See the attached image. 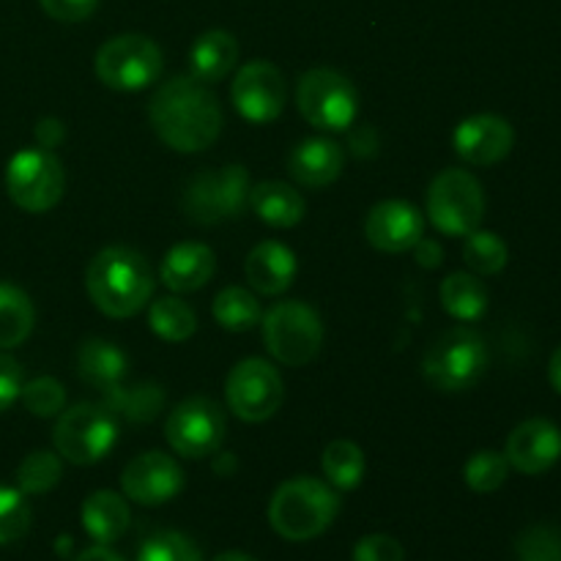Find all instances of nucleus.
I'll list each match as a JSON object with an SVG mask.
<instances>
[{
	"label": "nucleus",
	"mask_w": 561,
	"mask_h": 561,
	"mask_svg": "<svg viewBox=\"0 0 561 561\" xmlns=\"http://www.w3.org/2000/svg\"><path fill=\"white\" fill-rule=\"evenodd\" d=\"M321 466L327 482L337 491H354L365 480V453H362L359 444L345 442V438L332 442L323 449Z\"/></svg>",
	"instance_id": "29"
},
{
	"label": "nucleus",
	"mask_w": 561,
	"mask_h": 561,
	"mask_svg": "<svg viewBox=\"0 0 561 561\" xmlns=\"http://www.w3.org/2000/svg\"><path fill=\"white\" fill-rule=\"evenodd\" d=\"M36 137L38 142H42V148H55L60 140H64V124L55 118L42 121V124L36 126Z\"/></svg>",
	"instance_id": "43"
},
{
	"label": "nucleus",
	"mask_w": 561,
	"mask_h": 561,
	"mask_svg": "<svg viewBox=\"0 0 561 561\" xmlns=\"http://www.w3.org/2000/svg\"><path fill=\"white\" fill-rule=\"evenodd\" d=\"M75 561H124L115 551H110L107 546H93L88 551L77 553Z\"/></svg>",
	"instance_id": "44"
},
{
	"label": "nucleus",
	"mask_w": 561,
	"mask_h": 561,
	"mask_svg": "<svg viewBox=\"0 0 561 561\" xmlns=\"http://www.w3.org/2000/svg\"><path fill=\"white\" fill-rule=\"evenodd\" d=\"M263 343L283 365H310L321 354L323 323L305 301H279L263 316Z\"/></svg>",
	"instance_id": "6"
},
{
	"label": "nucleus",
	"mask_w": 561,
	"mask_h": 561,
	"mask_svg": "<svg viewBox=\"0 0 561 561\" xmlns=\"http://www.w3.org/2000/svg\"><path fill=\"white\" fill-rule=\"evenodd\" d=\"M60 477H64V466H60L58 453L36 449L16 469V485L25 496H42V493L53 491L58 485Z\"/></svg>",
	"instance_id": "33"
},
{
	"label": "nucleus",
	"mask_w": 561,
	"mask_h": 561,
	"mask_svg": "<svg viewBox=\"0 0 561 561\" xmlns=\"http://www.w3.org/2000/svg\"><path fill=\"white\" fill-rule=\"evenodd\" d=\"M137 561H203V557L181 531H157L142 542Z\"/></svg>",
	"instance_id": "36"
},
{
	"label": "nucleus",
	"mask_w": 561,
	"mask_h": 561,
	"mask_svg": "<svg viewBox=\"0 0 561 561\" xmlns=\"http://www.w3.org/2000/svg\"><path fill=\"white\" fill-rule=\"evenodd\" d=\"M228 433L222 409L208 398H190L175 405L164 425V438L173 453L201 460L217 453Z\"/></svg>",
	"instance_id": "12"
},
{
	"label": "nucleus",
	"mask_w": 561,
	"mask_h": 561,
	"mask_svg": "<svg viewBox=\"0 0 561 561\" xmlns=\"http://www.w3.org/2000/svg\"><path fill=\"white\" fill-rule=\"evenodd\" d=\"M214 268H217V261H214V252L206 244L184 241V244H175L164 255L159 274H162V283L173 294H192V290H201L214 277Z\"/></svg>",
	"instance_id": "20"
},
{
	"label": "nucleus",
	"mask_w": 561,
	"mask_h": 561,
	"mask_svg": "<svg viewBox=\"0 0 561 561\" xmlns=\"http://www.w3.org/2000/svg\"><path fill=\"white\" fill-rule=\"evenodd\" d=\"M340 513V496L316 477H294L274 491L268 524L283 540L307 542L321 537Z\"/></svg>",
	"instance_id": "3"
},
{
	"label": "nucleus",
	"mask_w": 561,
	"mask_h": 561,
	"mask_svg": "<svg viewBox=\"0 0 561 561\" xmlns=\"http://www.w3.org/2000/svg\"><path fill=\"white\" fill-rule=\"evenodd\" d=\"M414 252H416V261H420L425 268L442 266V247H438L436 241H431V239H425V236H422V239L416 241Z\"/></svg>",
	"instance_id": "42"
},
{
	"label": "nucleus",
	"mask_w": 561,
	"mask_h": 561,
	"mask_svg": "<svg viewBox=\"0 0 561 561\" xmlns=\"http://www.w3.org/2000/svg\"><path fill=\"white\" fill-rule=\"evenodd\" d=\"M118 436L115 414L104 403H77L58 416L53 431L55 453L75 466H91L113 449Z\"/></svg>",
	"instance_id": "7"
},
{
	"label": "nucleus",
	"mask_w": 561,
	"mask_h": 561,
	"mask_svg": "<svg viewBox=\"0 0 561 561\" xmlns=\"http://www.w3.org/2000/svg\"><path fill=\"white\" fill-rule=\"evenodd\" d=\"M463 261L474 274H480V277H491V274H499L504 266H507L510 250L496 233L477 228L474 233L466 236Z\"/></svg>",
	"instance_id": "32"
},
{
	"label": "nucleus",
	"mask_w": 561,
	"mask_h": 561,
	"mask_svg": "<svg viewBox=\"0 0 561 561\" xmlns=\"http://www.w3.org/2000/svg\"><path fill=\"white\" fill-rule=\"evenodd\" d=\"M85 288L99 312L131 318L151 299L153 274L146 257L131 247H104L88 263Z\"/></svg>",
	"instance_id": "2"
},
{
	"label": "nucleus",
	"mask_w": 561,
	"mask_h": 561,
	"mask_svg": "<svg viewBox=\"0 0 561 561\" xmlns=\"http://www.w3.org/2000/svg\"><path fill=\"white\" fill-rule=\"evenodd\" d=\"M296 104L301 118L323 131H345L359 113L356 88L334 69L305 71L296 85Z\"/></svg>",
	"instance_id": "8"
},
{
	"label": "nucleus",
	"mask_w": 561,
	"mask_h": 561,
	"mask_svg": "<svg viewBox=\"0 0 561 561\" xmlns=\"http://www.w3.org/2000/svg\"><path fill=\"white\" fill-rule=\"evenodd\" d=\"M405 551L394 537L367 535L356 542L354 561H403Z\"/></svg>",
	"instance_id": "39"
},
{
	"label": "nucleus",
	"mask_w": 561,
	"mask_h": 561,
	"mask_svg": "<svg viewBox=\"0 0 561 561\" xmlns=\"http://www.w3.org/2000/svg\"><path fill=\"white\" fill-rule=\"evenodd\" d=\"M211 312L219 327L228 332H250L261 321V305H257L255 294H250L247 288H236V285L219 290Z\"/></svg>",
	"instance_id": "31"
},
{
	"label": "nucleus",
	"mask_w": 561,
	"mask_h": 561,
	"mask_svg": "<svg viewBox=\"0 0 561 561\" xmlns=\"http://www.w3.org/2000/svg\"><path fill=\"white\" fill-rule=\"evenodd\" d=\"M488 362L491 356L482 334L469 327H455L438 334L425 351L422 376L436 392H466L485 376Z\"/></svg>",
	"instance_id": "4"
},
{
	"label": "nucleus",
	"mask_w": 561,
	"mask_h": 561,
	"mask_svg": "<svg viewBox=\"0 0 561 561\" xmlns=\"http://www.w3.org/2000/svg\"><path fill=\"white\" fill-rule=\"evenodd\" d=\"M518 561H561V529L548 524L529 526L515 540Z\"/></svg>",
	"instance_id": "35"
},
{
	"label": "nucleus",
	"mask_w": 561,
	"mask_h": 561,
	"mask_svg": "<svg viewBox=\"0 0 561 561\" xmlns=\"http://www.w3.org/2000/svg\"><path fill=\"white\" fill-rule=\"evenodd\" d=\"M162 49L140 33H121L96 53V77L113 91H142L162 75Z\"/></svg>",
	"instance_id": "10"
},
{
	"label": "nucleus",
	"mask_w": 561,
	"mask_h": 561,
	"mask_svg": "<svg viewBox=\"0 0 561 561\" xmlns=\"http://www.w3.org/2000/svg\"><path fill=\"white\" fill-rule=\"evenodd\" d=\"M148 118L159 140L179 153L206 151L225 126L219 99L192 75L159 85L148 104Z\"/></svg>",
	"instance_id": "1"
},
{
	"label": "nucleus",
	"mask_w": 561,
	"mask_h": 561,
	"mask_svg": "<svg viewBox=\"0 0 561 561\" xmlns=\"http://www.w3.org/2000/svg\"><path fill=\"white\" fill-rule=\"evenodd\" d=\"M250 206L272 228H294L305 217V197L283 181H261L252 186Z\"/></svg>",
	"instance_id": "25"
},
{
	"label": "nucleus",
	"mask_w": 561,
	"mask_h": 561,
	"mask_svg": "<svg viewBox=\"0 0 561 561\" xmlns=\"http://www.w3.org/2000/svg\"><path fill=\"white\" fill-rule=\"evenodd\" d=\"M36 323V310L25 290L0 283V351L25 343Z\"/></svg>",
	"instance_id": "27"
},
{
	"label": "nucleus",
	"mask_w": 561,
	"mask_h": 561,
	"mask_svg": "<svg viewBox=\"0 0 561 561\" xmlns=\"http://www.w3.org/2000/svg\"><path fill=\"white\" fill-rule=\"evenodd\" d=\"M102 398L104 405H107L115 416H124V420L135 422V425L151 422L164 405V392L157 383H135V387L118 383V387H113L110 392H104Z\"/></svg>",
	"instance_id": "28"
},
{
	"label": "nucleus",
	"mask_w": 561,
	"mask_h": 561,
	"mask_svg": "<svg viewBox=\"0 0 561 561\" xmlns=\"http://www.w3.org/2000/svg\"><path fill=\"white\" fill-rule=\"evenodd\" d=\"M343 162L345 153L340 142L329 140V137H310L290 151L288 170L296 184L307 186V190H321L340 179Z\"/></svg>",
	"instance_id": "19"
},
{
	"label": "nucleus",
	"mask_w": 561,
	"mask_h": 561,
	"mask_svg": "<svg viewBox=\"0 0 561 561\" xmlns=\"http://www.w3.org/2000/svg\"><path fill=\"white\" fill-rule=\"evenodd\" d=\"M230 99L236 110L252 124H272L285 107V80L283 71L268 60H250L239 69Z\"/></svg>",
	"instance_id": "14"
},
{
	"label": "nucleus",
	"mask_w": 561,
	"mask_h": 561,
	"mask_svg": "<svg viewBox=\"0 0 561 561\" xmlns=\"http://www.w3.org/2000/svg\"><path fill=\"white\" fill-rule=\"evenodd\" d=\"M22 392V367L11 356L0 354V411L9 409Z\"/></svg>",
	"instance_id": "41"
},
{
	"label": "nucleus",
	"mask_w": 561,
	"mask_h": 561,
	"mask_svg": "<svg viewBox=\"0 0 561 561\" xmlns=\"http://www.w3.org/2000/svg\"><path fill=\"white\" fill-rule=\"evenodd\" d=\"M225 398L241 422H266L283 405V378L266 359L252 356L230 370Z\"/></svg>",
	"instance_id": "13"
},
{
	"label": "nucleus",
	"mask_w": 561,
	"mask_h": 561,
	"mask_svg": "<svg viewBox=\"0 0 561 561\" xmlns=\"http://www.w3.org/2000/svg\"><path fill=\"white\" fill-rule=\"evenodd\" d=\"M466 485L474 493H493L507 482L510 477V460L507 455L496 453V449H482L474 453L466 463Z\"/></svg>",
	"instance_id": "34"
},
{
	"label": "nucleus",
	"mask_w": 561,
	"mask_h": 561,
	"mask_svg": "<svg viewBox=\"0 0 561 561\" xmlns=\"http://www.w3.org/2000/svg\"><path fill=\"white\" fill-rule=\"evenodd\" d=\"M236 60H239V42L222 27L201 33L190 49V71L201 82L225 80L233 71Z\"/></svg>",
	"instance_id": "22"
},
{
	"label": "nucleus",
	"mask_w": 561,
	"mask_h": 561,
	"mask_svg": "<svg viewBox=\"0 0 561 561\" xmlns=\"http://www.w3.org/2000/svg\"><path fill=\"white\" fill-rule=\"evenodd\" d=\"M44 14L58 22H82L93 16L99 9V0H38Z\"/></svg>",
	"instance_id": "40"
},
{
	"label": "nucleus",
	"mask_w": 561,
	"mask_h": 561,
	"mask_svg": "<svg viewBox=\"0 0 561 561\" xmlns=\"http://www.w3.org/2000/svg\"><path fill=\"white\" fill-rule=\"evenodd\" d=\"M126 367H129V359L124 351L107 340H85L77 351V373L88 387L102 394L124 383Z\"/></svg>",
	"instance_id": "23"
},
{
	"label": "nucleus",
	"mask_w": 561,
	"mask_h": 561,
	"mask_svg": "<svg viewBox=\"0 0 561 561\" xmlns=\"http://www.w3.org/2000/svg\"><path fill=\"white\" fill-rule=\"evenodd\" d=\"M27 529H31V507L25 493L0 485V546L16 542Z\"/></svg>",
	"instance_id": "37"
},
{
	"label": "nucleus",
	"mask_w": 561,
	"mask_h": 561,
	"mask_svg": "<svg viewBox=\"0 0 561 561\" xmlns=\"http://www.w3.org/2000/svg\"><path fill=\"white\" fill-rule=\"evenodd\" d=\"M247 279L252 288L263 296H277L290 288L296 277V257L279 241H261L252 247L250 257L244 263Z\"/></svg>",
	"instance_id": "21"
},
{
	"label": "nucleus",
	"mask_w": 561,
	"mask_h": 561,
	"mask_svg": "<svg viewBox=\"0 0 561 561\" xmlns=\"http://www.w3.org/2000/svg\"><path fill=\"white\" fill-rule=\"evenodd\" d=\"M548 378H551V387L561 394V345L557 351H553L551 365H548Z\"/></svg>",
	"instance_id": "45"
},
{
	"label": "nucleus",
	"mask_w": 561,
	"mask_h": 561,
	"mask_svg": "<svg viewBox=\"0 0 561 561\" xmlns=\"http://www.w3.org/2000/svg\"><path fill=\"white\" fill-rule=\"evenodd\" d=\"M5 190L22 211H49L64 197V164L47 148H25V151L14 153L5 168Z\"/></svg>",
	"instance_id": "11"
},
{
	"label": "nucleus",
	"mask_w": 561,
	"mask_h": 561,
	"mask_svg": "<svg viewBox=\"0 0 561 561\" xmlns=\"http://www.w3.org/2000/svg\"><path fill=\"white\" fill-rule=\"evenodd\" d=\"M82 526H85L88 535L99 542V546H110L118 537H124V531L129 529V504L121 493L113 491H96L82 502L80 510Z\"/></svg>",
	"instance_id": "24"
},
{
	"label": "nucleus",
	"mask_w": 561,
	"mask_h": 561,
	"mask_svg": "<svg viewBox=\"0 0 561 561\" xmlns=\"http://www.w3.org/2000/svg\"><path fill=\"white\" fill-rule=\"evenodd\" d=\"M124 496L142 507H157L170 502L184 488V471L170 455L164 453H142L131 460L121 474Z\"/></svg>",
	"instance_id": "15"
},
{
	"label": "nucleus",
	"mask_w": 561,
	"mask_h": 561,
	"mask_svg": "<svg viewBox=\"0 0 561 561\" xmlns=\"http://www.w3.org/2000/svg\"><path fill=\"white\" fill-rule=\"evenodd\" d=\"M485 217L482 184L466 170H444L427 190V219L444 236H469Z\"/></svg>",
	"instance_id": "9"
},
{
	"label": "nucleus",
	"mask_w": 561,
	"mask_h": 561,
	"mask_svg": "<svg viewBox=\"0 0 561 561\" xmlns=\"http://www.w3.org/2000/svg\"><path fill=\"white\" fill-rule=\"evenodd\" d=\"M214 561H257V559L247 557V553H241V551H225V553H219Z\"/></svg>",
	"instance_id": "46"
},
{
	"label": "nucleus",
	"mask_w": 561,
	"mask_h": 561,
	"mask_svg": "<svg viewBox=\"0 0 561 561\" xmlns=\"http://www.w3.org/2000/svg\"><path fill=\"white\" fill-rule=\"evenodd\" d=\"M453 146L463 162L488 168V164L502 162L513 151L515 131L510 121L502 118V115L480 113L460 121L453 135Z\"/></svg>",
	"instance_id": "16"
},
{
	"label": "nucleus",
	"mask_w": 561,
	"mask_h": 561,
	"mask_svg": "<svg viewBox=\"0 0 561 561\" xmlns=\"http://www.w3.org/2000/svg\"><path fill=\"white\" fill-rule=\"evenodd\" d=\"M20 398L33 416H58L66 405L64 387H60V381H55L49 376L22 383Z\"/></svg>",
	"instance_id": "38"
},
{
	"label": "nucleus",
	"mask_w": 561,
	"mask_h": 561,
	"mask_svg": "<svg viewBox=\"0 0 561 561\" xmlns=\"http://www.w3.org/2000/svg\"><path fill=\"white\" fill-rule=\"evenodd\" d=\"M250 173L244 164L222 170H201L192 175L181 195V208L195 225H219L239 219L250 206Z\"/></svg>",
	"instance_id": "5"
},
{
	"label": "nucleus",
	"mask_w": 561,
	"mask_h": 561,
	"mask_svg": "<svg viewBox=\"0 0 561 561\" xmlns=\"http://www.w3.org/2000/svg\"><path fill=\"white\" fill-rule=\"evenodd\" d=\"M365 236L381 252H409L425 236V217L405 201H383L367 214Z\"/></svg>",
	"instance_id": "17"
},
{
	"label": "nucleus",
	"mask_w": 561,
	"mask_h": 561,
	"mask_svg": "<svg viewBox=\"0 0 561 561\" xmlns=\"http://www.w3.org/2000/svg\"><path fill=\"white\" fill-rule=\"evenodd\" d=\"M442 305L458 321L474 323L488 310V288L477 274L455 272L442 283Z\"/></svg>",
	"instance_id": "26"
},
{
	"label": "nucleus",
	"mask_w": 561,
	"mask_h": 561,
	"mask_svg": "<svg viewBox=\"0 0 561 561\" xmlns=\"http://www.w3.org/2000/svg\"><path fill=\"white\" fill-rule=\"evenodd\" d=\"M504 455L510 460V469L520 474H546L561 458V431L551 420H540V416L520 422L510 433Z\"/></svg>",
	"instance_id": "18"
},
{
	"label": "nucleus",
	"mask_w": 561,
	"mask_h": 561,
	"mask_svg": "<svg viewBox=\"0 0 561 561\" xmlns=\"http://www.w3.org/2000/svg\"><path fill=\"white\" fill-rule=\"evenodd\" d=\"M148 327L153 329L157 337L168 340V343H184L195 334L197 316L184 299L164 296V299L153 301L151 310H148Z\"/></svg>",
	"instance_id": "30"
}]
</instances>
